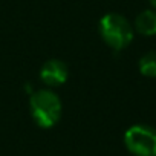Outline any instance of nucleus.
Here are the masks:
<instances>
[{
  "mask_svg": "<svg viewBox=\"0 0 156 156\" xmlns=\"http://www.w3.org/2000/svg\"><path fill=\"white\" fill-rule=\"evenodd\" d=\"M29 110L34 122L38 127L51 129L60 121L63 104L55 92L49 89H40L31 95Z\"/></svg>",
  "mask_w": 156,
  "mask_h": 156,
  "instance_id": "nucleus-1",
  "label": "nucleus"
},
{
  "mask_svg": "<svg viewBox=\"0 0 156 156\" xmlns=\"http://www.w3.org/2000/svg\"><path fill=\"white\" fill-rule=\"evenodd\" d=\"M98 32L107 46L115 51H121L132 43L135 29L124 16L109 12L101 17L98 23Z\"/></svg>",
  "mask_w": 156,
  "mask_h": 156,
  "instance_id": "nucleus-2",
  "label": "nucleus"
},
{
  "mask_svg": "<svg viewBox=\"0 0 156 156\" xmlns=\"http://www.w3.org/2000/svg\"><path fill=\"white\" fill-rule=\"evenodd\" d=\"M124 144L133 156H156V129L136 124L126 130Z\"/></svg>",
  "mask_w": 156,
  "mask_h": 156,
  "instance_id": "nucleus-3",
  "label": "nucleus"
},
{
  "mask_svg": "<svg viewBox=\"0 0 156 156\" xmlns=\"http://www.w3.org/2000/svg\"><path fill=\"white\" fill-rule=\"evenodd\" d=\"M69 69L67 64L58 58H51L44 61V64L40 69V80L43 84L51 87H58L67 81Z\"/></svg>",
  "mask_w": 156,
  "mask_h": 156,
  "instance_id": "nucleus-4",
  "label": "nucleus"
},
{
  "mask_svg": "<svg viewBox=\"0 0 156 156\" xmlns=\"http://www.w3.org/2000/svg\"><path fill=\"white\" fill-rule=\"evenodd\" d=\"M133 29L144 37L156 35V11L154 9H145V11L139 12L135 19Z\"/></svg>",
  "mask_w": 156,
  "mask_h": 156,
  "instance_id": "nucleus-5",
  "label": "nucleus"
},
{
  "mask_svg": "<svg viewBox=\"0 0 156 156\" xmlns=\"http://www.w3.org/2000/svg\"><path fill=\"white\" fill-rule=\"evenodd\" d=\"M139 72L147 78H156V51H150L139 58Z\"/></svg>",
  "mask_w": 156,
  "mask_h": 156,
  "instance_id": "nucleus-6",
  "label": "nucleus"
},
{
  "mask_svg": "<svg viewBox=\"0 0 156 156\" xmlns=\"http://www.w3.org/2000/svg\"><path fill=\"white\" fill-rule=\"evenodd\" d=\"M148 2H150V5H151V8L156 11V0H148Z\"/></svg>",
  "mask_w": 156,
  "mask_h": 156,
  "instance_id": "nucleus-7",
  "label": "nucleus"
}]
</instances>
